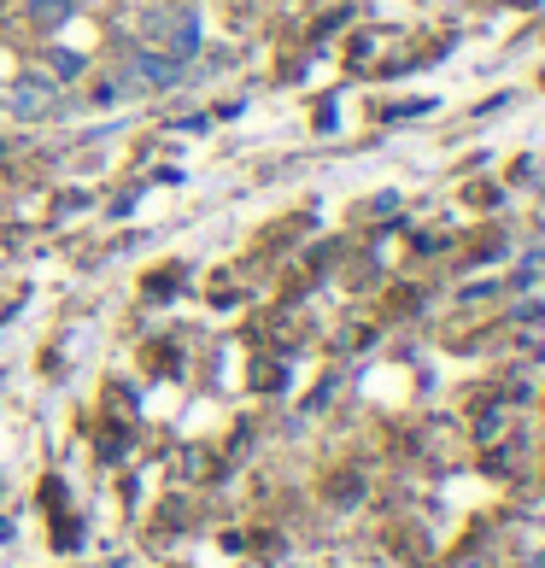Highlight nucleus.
Masks as SVG:
<instances>
[{
    "mask_svg": "<svg viewBox=\"0 0 545 568\" xmlns=\"http://www.w3.org/2000/svg\"><path fill=\"white\" fill-rule=\"evenodd\" d=\"M0 106H7L18 123H36V118H48V112L59 106V89H53V82H36V77H24V82H12V89L0 94Z\"/></svg>",
    "mask_w": 545,
    "mask_h": 568,
    "instance_id": "1",
    "label": "nucleus"
},
{
    "mask_svg": "<svg viewBox=\"0 0 545 568\" xmlns=\"http://www.w3.org/2000/svg\"><path fill=\"white\" fill-rule=\"evenodd\" d=\"M147 36H153V41H171V53H194V48H200V18H194V7L153 12V18H147Z\"/></svg>",
    "mask_w": 545,
    "mask_h": 568,
    "instance_id": "2",
    "label": "nucleus"
},
{
    "mask_svg": "<svg viewBox=\"0 0 545 568\" xmlns=\"http://www.w3.org/2000/svg\"><path fill=\"white\" fill-rule=\"evenodd\" d=\"M130 71H135V82H147V89H164V82L182 77V59H171V53H135Z\"/></svg>",
    "mask_w": 545,
    "mask_h": 568,
    "instance_id": "3",
    "label": "nucleus"
},
{
    "mask_svg": "<svg viewBox=\"0 0 545 568\" xmlns=\"http://www.w3.org/2000/svg\"><path fill=\"white\" fill-rule=\"evenodd\" d=\"M53 71H59V82L82 77V53H53Z\"/></svg>",
    "mask_w": 545,
    "mask_h": 568,
    "instance_id": "4",
    "label": "nucleus"
},
{
    "mask_svg": "<svg viewBox=\"0 0 545 568\" xmlns=\"http://www.w3.org/2000/svg\"><path fill=\"white\" fill-rule=\"evenodd\" d=\"M30 7H36V18H65L77 0H30Z\"/></svg>",
    "mask_w": 545,
    "mask_h": 568,
    "instance_id": "5",
    "label": "nucleus"
}]
</instances>
